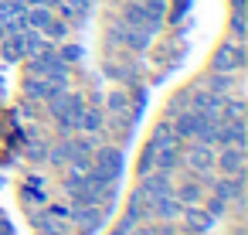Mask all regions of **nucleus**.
<instances>
[{
  "instance_id": "obj_6",
  "label": "nucleus",
  "mask_w": 248,
  "mask_h": 235,
  "mask_svg": "<svg viewBox=\"0 0 248 235\" xmlns=\"http://www.w3.org/2000/svg\"><path fill=\"white\" fill-rule=\"evenodd\" d=\"M180 160H187V167H194L197 174H204V170L214 167V153H211L207 143H190V150H187Z\"/></svg>"
},
{
  "instance_id": "obj_19",
  "label": "nucleus",
  "mask_w": 248,
  "mask_h": 235,
  "mask_svg": "<svg viewBox=\"0 0 248 235\" xmlns=\"http://www.w3.org/2000/svg\"><path fill=\"white\" fill-rule=\"evenodd\" d=\"M245 31H248V28H245V11H234V14H231V34L241 41V38H245Z\"/></svg>"
},
{
  "instance_id": "obj_3",
  "label": "nucleus",
  "mask_w": 248,
  "mask_h": 235,
  "mask_svg": "<svg viewBox=\"0 0 248 235\" xmlns=\"http://www.w3.org/2000/svg\"><path fill=\"white\" fill-rule=\"evenodd\" d=\"M140 191H143L150 201L173 194V187H170V174H163V170H150V174H143V184H140Z\"/></svg>"
},
{
  "instance_id": "obj_22",
  "label": "nucleus",
  "mask_w": 248,
  "mask_h": 235,
  "mask_svg": "<svg viewBox=\"0 0 248 235\" xmlns=\"http://www.w3.org/2000/svg\"><path fill=\"white\" fill-rule=\"evenodd\" d=\"M136 4H143L146 11H153V14H160V17H163V7H167V0H136Z\"/></svg>"
},
{
  "instance_id": "obj_26",
  "label": "nucleus",
  "mask_w": 248,
  "mask_h": 235,
  "mask_svg": "<svg viewBox=\"0 0 248 235\" xmlns=\"http://www.w3.org/2000/svg\"><path fill=\"white\" fill-rule=\"evenodd\" d=\"M112 235H116V232H112Z\"/></svg>"
},
{
  "instance_id": "obj_25",
  "label": "nucleus",
  "mask_w": 248,
  "mask_h": 235,
  "mask_svg": "<svg viewBox=\"0 0 248 235\" xmlns=\"http://www.w3.org/2000/svg\"><path fill=\"white\" fill-rule=\"evenodd\" d=\"M0 184H4V177H0Z\"/></svg>"
},
{
  "instance_id": "obj_10",
  "label": "nucleus",
  "mask_w": 248,
  "mask_h": 235,
  "mask_svg": "<svg viewBox=\"0 0 248 235\" xmlns=\"http://www.w3.org/2000/svg\"><path fill=\"white\" fill-rule=\"evenodd\" d=\"M180 215H184V221H187L190 232H211V228H214V218H211L204 208H197V204H187Z\"/></svg>"
},
{
  "instance_id": "obj_18",
  "label": "nucleus",
  "mask_w": 248,
  "mask_h": 235,
  "mask_svg": "<svg viewBox=\"0 0 248 235\" xmlns=\"http://www.w3.org/2000/svg\"><path fill=\"white\" fill-rule=\"evenodd\" d=\"M82 55H85V48H78V45H65V48L58 51V58H62L65 65H72V62H78Z\"/></svg>"
},
{
  "instance_id": "obj_20",
  "label": "nucleus",
  "mask_w": 248,
  "mask_h": 235,
  "mask_svg": "<svg viewBox=\"0 0 248 235\" xmlns=\"http://www.w3.org/2000/svg\"><path fill=\"white\" fill-rule=\"evenodd\" d=\"M224 208H228V201H224V198H217V194H214V198L207 201V215H211V218L224 215Z\"/></svg>"
},
{
  "instance_id": "obj_15",
  "label": "nucleus",
  "mask_w": 248,
  "mask_h": 235,
  "mask_svg": "<svg viewBox=\"0 0 248 235\" xmlns=\"http://www.w3.org/2000/svg\"><path fill=\"white\" fill-rule=\"evenodd\" d=\"M68 31H72V28H68L62 17H51V21H48V28H45L41 34H45L48 41H65V38H68Z\"/></svg>"
},
{
  "instance_id": "obj_4",
  "label": "nucleus",
  "mask_w": 248,
  "mask_h": 235,
  "mask_svg": "<svg viewBox=\"0 0 248 235\" xmlns=\"http://www.w3.org/2000/svg\"><path fill=\"white\" fill-rule=\"evenodd\" d=\"M221 167L224 177H234V174H245V147H221V157L214 160Z\"/></svg>"
},
{
  "instance_id": "obj_2",
  "label": "nucleus",
  "mask_w": 248,
  "mask_h": 235,
  "mask_svg": "<svg viewBox=\"0 0 248 235\" xmlns=\"http://www.w3.org/2000/svg\"><path fill=\"white\" fill-rule=\"evenodd\" d=\"M245 62H248V55L241 45H221L211 58V68L214 72H234V68H245Z\"/></svg>"
},
{
  "instance_id": "obj_12",
  "label": "nucleus",
  "mask_w": 248,
  "mask_h": 235,
  "mask_svg": "<svg viewBox=\"0 0 248 235\" xmlns=\"http://www.w3.org/2000/svg\"><path fill=\"white\" fill-rule=\"evenodd\" d=\"M51 17H55V14H51V7H28V11H24L28 28H34V31H45Z\"/></svg>"
},
{
  "instance_id": "obj_16",
  "label": "nucleus",
  "mask_w": 248,
  "mask_h": 235,
  "mask_svg": "<svg viewBox=\"0 0 248 235\" xmlns=\"http://www.w3.org/2000/svg\"><path fill=\"white\" fill-rule=\"evenodd\" d=\"M201 198H204V191H201V184H184L180 191H177V201L187 208V204H201Z\"/></svg>"
},
{
  "instance_id": "obj_9",
  "label": "nucleus",
  "mask_w": 248,
  "mask_h": 235,
  "mask_svg": "<svg viewBox=\"0 0 248 235\" xmlns=\"http://www.w3.org/2000/svg\"><path fill=\"white\" fill-rule=\"evenodd\" d=\"M0 58H4V65L24 58V31H21V34H4V38H0Z\"/></svg>"
},
{
  "instance_id": "obj_5",
  "label": "nucleus",
  "mask_w": 248,
  "mask_h": 235,
  "mask_svg": "<svg viewBox=\"0 0 248 235\" xmlns=\"http://www.w3.org/2000/svg\"><path fill=\"white\" fill-rule=\"evenodd\" d=\"M89 11H92V0H62L58 4V14L65 24H85Z\"/></svg>"
},
{
  "instance_id": "obj_11",
  "label": "nucleus",
  "mask_w": 248,
  "mask_h": 235,
  "mask_svg": "<svg viewBox=\"0 0 248 235\" xmlns=\"http://www.w3.org/2000/svg\"><path fill=\"white\" fill-rule=\"evenodd\" d=\"M150 211H153L156 218H167V221H170V218H180L184 204H180V201H177L173 194H167V198H156V201L150 204Z\"/></svg>"
},
{
  "instance_id": "obj_7",
  "label": "nucleus",
  "mask_w": 248,
  "mask_h": 235,
  "mask_svg": "<svg viewBox=\"0 0 248 235\" xmlns=\"http://www.w3.org/2000/svg\"><path fill=\"white\" fill-rule=\"evenodd\" d=\"M204 116L207 113H197V109H190V113H177V119H173V133L184 140V136H197V130H201V123H204Z\"/></svg>"
},
{
  "instance_id": "obj_23",
  "label": "nucleus",
  "mask_w": 248,
  "mask_h": 235,
  "mask_svg": "<svg viewBox=\"0 0 248 235\" xmlns=\"http://www.w3.org/2000/svg\"><path fill=\"white\" fill-rule=\"evenodd\" d=\"M231 7L234 11H245V0H231Z\"/></svg>"
},
{
  "instance_id": "obj_14",
  "label": "nucleus",
  "mask_w": 248,
  "mask_h": 235,
  "mask_svg": "<svg viewBox=\"0 0 248 235\" xmlns=\"http://www.w3.org/2000/svg\"><path fill=\"white\" fill-rule=\"evenodd\" d=\"M106 102H109V113H112V116H126V113H129V96H126L123 89H112Z\"/></svg>"
},
{
  "instance_id": "obj_13",
  "label": "nucleus",
  "mask_w": 248,
  "mask_h": 235,
  "mask_svg": "<svg viewBox=\"0 0 248 235\" xmlns=\"http://www.w3.org/2000/svg\"><path fill=\"white\" fill-rule=\"evenodd\" d=\"M231 85H234V79H231L228 72H214V75L207 79V92H217V96H228Z\"/></svg>"
},
{
  "instance_id": "obj_8",
  "label": "nucleus",
  "mask_w": 248,
  "mask_h": 235,
  "mask_svg": "<svg viewBox=\"0 0 248 235\" xmlns=\"http://www.w3.org/2000/svg\"><path fill=\"white\" fill-rule=\"evenodd\" d=\"M55 92H65V89L48 82V79H38V75H28V82H24V96L28 99H51Z\"/></svg>"
},
{
  "instance_id": "obj_21",
  "label": "nucleus",
  "mask_w": 248,
  "mask_h": 235,
  "mask_svg": "<svg viewBox=\"0 0 248 235\" xmlns=\"http://www.w3.org/2000/svg\"><path fill=\"white\" fill-rule=\"evenodd\" d=\"M133 225H136V215L129 211V215H123V221L116 225V235H129V232H133Z\"/></svg>"
},
{
  "instance_id": "obj_17",
  "label": "nucleus",
  "mask_w": 248,
  "mask_h": 235,
  "mask_svg": "<svg viewBox=\"0 0 248 235\" xmlns=\"http://www.w3.org/2000/svg\"><path fill=\"white\" fill-rule=\"evenodd\" d=\"M99 126H102V113H99V109H82V116H78V130L95 133Z\"/></svg>"
},
{
  "instance_id": "obj_24",
  "label": "nucleus",
  "mask_w": 248,
  "mask_h": 235,
  "mask_svg": "<svg viewBox=\"0 0 248 235\" xmlns=\"http://www.w3.org/2000/svg\"><path fill=\"white\" fill-rule=\"evenodd\" d=\"M136 235H153V228H140V232H136Z\"/></svg>"
},
{
  "instance_id": "obj_1",
  "label": "nucleus",
  "mask_w": 248,
  "mask_h": 235,
  "mask_svg": "<svg viewBox=\"0 0 248 235\" xmlns=\"http://www.w3.org/2000/svg\"><path fill=\"white\" fill-rule=\"evenodd\" d=\"M89 174H92V177H102V181H119V174H123V150H116V147H99L95 157H92Z\"/></svg>"
}]
</instances>
